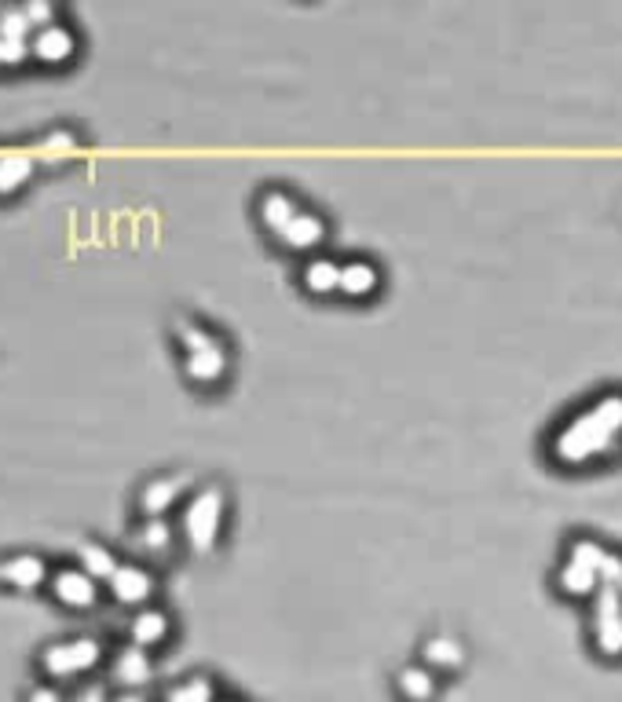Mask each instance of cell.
I'll return each instance as SVG.
<instances>
[{
    "label": "cell",
    "instance_id": "cell-1",
    "mask_svg": "<svg viewBox=\"0 0 622 702\" xmlns=\"http://www.w3.org/2000/svg\"><path fill=\"white\" fill-rule=\"evenodd\" d=\"M622 443V392L608 388L593 399L586 410L571 414L564 425L553 432L549 454L553 461L568 468L590 465V461L608 458L615 447Z\"/></svg>",
    "mask_w": 622,
    "mask_h": 702
},
{
    "label": "cell",
    "instance_id": "cell-2",
    "mask_svg": "<svg viewBox=\"0 0 622 702\" xmlns=\"http://www.w3.org/2000/svg\"><path fill=\"white\" fill-rule=\"evenodd\" d=\"M176 337L183 344V370L194 384H220L227 377V348L216 341L213 333L202 330L191 319H176Z\"/></svg>",
    "mask_w": 622,
    "mask_h": 702
},
{
    "label": "cell",
    "instance_id": "cell-3",
    "mask_svg": "<svg viewBox=\"0 0 622 702\" xmlns=\"http://www.w3.org/2000/svg\"><path fill=\"white\" fill-rule=\"evenodd\" d=\"M224 512H227V494L224 487H202L187 501V509H183V538L191 545L194 553H213L216 542H220V531H224Z\"/></svg>",
    "mask_w": 622,
    "mask_h": 702
},
{
    "label": "cell",
    "instance_id": "cell-4",
    "mask_svg": "<svg viewBox=\"0 0 622 702\" xmlns=\"http://www.w3.org/2000/svg\"><path fill=\"white\" fill-rule=\"evenodd\" d=\"M590 604H593V618H590L593 651L608 662H619L622 659V593L601 585V593L593 596Z\"/></svg>",
    "mask_w": 622,
    "mask_h": 702
},
{
    "label": "cell",
    "instance_id": "cell-5",
    "mask_svg": "<svg viewBox=\"0 0 622 702\" xmlns=\"http://www.w3.org/2000/svg\"><path fill=\"white\" fill-rule=\"evenodd\" d=\"M99 640L92 637H74V640H63V644H52V648L44 651V670L52 673V677H77V673L92 670L99 662Z\"/></svg>",
    "mask_w": 622,
    "mask_h": 702
},
{
    "label": "cell",
    "instance_id": "cell-6",
    "mask_svg": "<svg viewBox=\"0 0 622 702\" xmlns=\"http://www.w3.org/2000/svg\"><path fill=\"white\" fill-rule=\"evenodd\" d=\"M465 662V644L451 633H432L421 644V666H429L432 673H454L462 670Z\"/></svg>",
    "mask_w": 622,
    "mask_h": 702
},
{
    "label": "cell",
    "instance_id": "cell-7",
    "mask_svg": "<svg viewBox=\"0 0 622 702\" xmlns=\"http://www.w3.org/2000/svg\"><path fill=\"white\" fill-rule=\"evenodd\" d=\"M257 213H260V224L268 227V231H275V234H282L286 227L297 220V213H301V205H297V198H293L286 187H268V191L260 194V205H257Z\"/></svg>",
    "mask_w": 622,
    "mask_h": 702
},
{
    "label": "cell",
    "instance_id": "cell-8",
    "mask_svg": "<svg viewBox=\"0 0 622 702\" xmlns=\"http://www.w3.org/2000/svg\"><path fill=\"white\" fill-rule=\"evenodd\" d=\"M381 289V271L377 264L355 256V260H344L341 264V297L348 300H370Z\"/></svg>",
    "mask_w": 622,
    "mask_h": 702
},
{
    "label": "cell",
    "instance_id": "cell-9",
    "mask_svg": "<svg viewBox=\"0 0 622 702\" xmlns=\"http://www.w3.org/2000/svg\"><path fill=\"white\" fill-rule=\"evenodd\" d=\"M279 238L290 253H311V249H319V245L326 242V220H322L319 213H311V209H301L297 220H293Z\"/></svg>",
    "mask_w": 622,
    "mask_h": 702
},
{
    "label": "cell",
    "instance_id": "cell-10",
    "mask_svg": "<svg viewBox=\"0 0 622 702\" xmlns=\"http://www.w3.org/2000/svg\"><path fill=\"white\" fill-rule=\"evenodd\" d=\"M301 286L308 289L311 297H333L341 293V260L333 256H311L308 264L301 267Z\"/></svg>",
    "mask_w": 622,
    "mask_h": 702
},
{
    "label": "cell",
    "instance_id": "cell-11",
    "mask_svg": "<svg viewBox=\"0 0 622 702\" xmlns=\"http://www.w3.org/2000/svg\"><path fill=\"white\" fill-rule=\"evenodd\" d=\"M440 692V681H436V673L429 666H421V662H407L403 670L396 673V695L403 702H432Z\"/></svg>",
    "mask_w": 622,
    "mask_h": 702
},
{
    "label": "cell",
    "instance_id": "cell-12",
    "mask_svg": "<svg viewBox=\"0 0 622 702\" xmlns=\"http://www.w3.org/2000/svg\"><path fill=\"white\" fill-rule=\"evenodd\" d=\"M110 593H114V600H121V604H143V600L154 593V578L147 575L143 567L125 564L110 578Z\"/></svg>",
    "mask_w": 622,
    "mask_h": 702
},
{
    "label": "cell",
    "instance_id": "cell-13",
    "mask_svg": "<svg viewBox=\"0 0 622 702\" xmlns=\"http://www.w3.org/2000/svg\"><path fill=\"white\" fill-rule=\"evenodd\" d=\"M52 589L66 607H92L96 604V578L85 575V571H74V567L59 571Z\"/></svg>",
    "mask_w": 622,
    "mask_h": 702
},
{
    "label": "cell",
    "instance_id": "cell-14",
    "mask_svg": "<svg viewBox=\"0 0 622 702\" xmlns=\"http://www.w3.org/2000/svg\"><path fill=\"white\" fill-rule=\"evenodd\" d=\"M557 589L564 596H571V600H593V596L601 593V575H597L593 567L564 560L557 571Z\"/></svg>",
    "mask_w": 622,
    "mask_h": 702
},
{
    "label": "cell",
    "instance_id": "cell-15",
    "mask_svg": "<svg viewBox=\"0 0 622 702\" xmlns=\"http://www.w3.org/2000/svg\"><path fill=\"white\" fill-rule=\"evenodd\" d=\"M44 575H48V567H44L41 556H33V553L11 556V560L0 564V578L8 585H19V589H37V585L44 582Z\"/></svg>",
    "mask_w": 622,
    "mask_h": 702
},
{
    "label": "cell",
    "instance_id": "cell-16",
    "mask_svg": "<svg viewBox=\"0 0 622 702\" xmlns=\"http://www.w3.org/2000/svg\"><path fill=\"white\" fill-rule=\"evenodd\" d=\"M151 673H154V666H151V655L143 648H125L114 659V677H118V684H125V688H143V684L151 681Z\"/></svg>",
    "mask_w": 622,
    "mask_h": 702
},
{
    "label": "cell",
    "instance_id": "cell-17",
    "mask_svg": "<svg viewBox=\"0 0 622 702\" xmlns=\"http://www.w3.org/2000/svg\"><path fill=\"white\" fill-rule=\"evenodd\" d=\"M180 490H183V479H172V476L151 479V483L143 487V494H140V509L147 512L151 520H154V516H165V512L176 505Z\"/></svg>",
    "mask_w": 622,
    "mask_h": 702
},
{
    "label": "cell",
    "instance_id": "cell-18",
    "mask_svg": "<svg viewBox=\"0 0 622 702\" xmlns=\"http://www.w3.org/2000/svg\"><path fill=\"white\" fill-rule=\"evenodd\" d=\"M132 644L136 648H154V644H161V640L169 637V615L165 611H158V607H147V611H140V615L132 618Z\"/></svg>",
    "mask_w": 622,
    "mask_h": 702
},
{
    "label": "cell",
    "instance_id": "cell-19",
    "mask_svg": "<svg viewBox=\"0 0 622 702\" xmlns=\"http://www.w3.org/2000/svg\"><path fill=\"white\" fill-rule=\"evenodd\" d=\"M33 52H37V59H44V63H63V59H70V52H74V37H70L63 26H41L37 41H33Z\"/></svg>",
    "mask_w": 622,
    "mask_h": 702
},
{
    "label": "cell",
    "instance_id": "cell-20",
    "mask_svg": "<svg viewBox=\"0 0 622 702\" xmlns=\"http://www.w3.org/2000/svg\"><path fill=\"white\" fill-rule=\"evenodd\" d=\"M564 553H568L571 564L593 567V571L601 575V564L608 560V553H612V549H608V545H604L601 538H593V534H575Z\"/></svg>",
    "mask_w": 622,
    "mask_h": 702
},
{
    "label": "cell",
    "instance_id": "cell-21",
    "mask_svg": "<svg viewBox=\"0 0 622 702\" xmlns=\"http://www.w3.org/2000/svg\"><path fill=\"white\" fill-rule=\"evenodd\" d=\"M165 702H216V688H213L209 677L194 673V677H187V681L172 684L169 695H165Z\"/></svg>",
    "mask_w": 622,
    "mask_h": 702
},
{
    "label": "cell",
    "instance_id": "cell-22",
    "mask_svg": "<svg viewBox=\"0 0 622 702\" xmlns=\"http://www.w3.org/2000/svg\"><path fill=\"white\" fill-rule=\"evenodd\" d=\"M33 172V161L26 154H4L0 158V194H11L19 191L22 183L30 180Z\"/></svg>",
    "mask_w": 622,
    "mask_h": 702
},
{
    "label": "cell",
    "instance_id": "cell-23",
    "mask_svg": "<svg viewBox=\"0 0 622 702\" xmlns=\"http://www.w3.org/2000/svg\"><path fill=\"white\" fill-rule=\"evenodd\" d=\"M81 564H85V575H92V578H114V571H118L114 553H110L107 545H96V542L81 545Z\"/></svg>",
    "mask_w": 622,
    "mask_h": 702
},
{
    "label": "cell",
    "instance_id": "cell-24",
    "mask_svg": "<svg viewBox=\"0 0 622 702\" xmlns=\"http://www.w3.org/2000/svg\"><path fill=\"white\" fill-rule=\"evenodd\" d=\"M140 545L143 549H151V553H165L172 545V527L161 516H154V520H147L140 527Z\"/></svg>",
    "mask_w": 622,
    "mask_h": 702
},
{
    "label": "cell",
    "instance_id": "cell-25",
    "mask_svg": "<svg viewBox=\"0 0 622 702\" xmlns=\"http://www.w3.org/2000/svg\"><path fill=\"white\" fill-rule=\"evenodd\" d=\"M26 30H30L26 11H4L0 15V37L4 41H26Z\"/></svg>",
    "mask_w": 622,
    "mask_h": 702
},
{
    "label": "cell",
    "instance_id": "cell-26",
    "mask_svg": "<svg viewBox=\"0 0 622 702\" xmlns=\"http://www.w3.org/2000/svg\"><path fill=\"white\" fill-rule=\"evenodd\" d=\"M601 585H608V589H619L622 593V553H608V560L601 564Z\"/></svg>",
    "mask_w": 622,
    "mask_h": 702
},
{
    "label": "cell",
    "instance_id": "cell-27",
    "mask_svg": "<svg viewBox=\"0 0 622 702\" xmlns=\"http://www.w3.org/2000/svg\"><path fill=\"white\" fill-rule=\"evenodd\" d=\"M26 59V41H4V63H22Z\"/></svg>",
    "mask_w": 622,
    "mask_h": 702
},
{
    "label": "cell",
    "instance_id": "cell-28",
    "mask_svg": "<svg viewBox=\"0 0 622 702\" xmlns=\"http://www.w3.org/2000/svg\"><path fill=\"white\" fill-rule=\"evenodd\" d=\"M26 19L48 26V22H52V4H30V8H26Z\"/></svg>",
    "mask_w": 622,
    "mask_h": 702
},
{
    "label": "cell",
    "instance_id": "cell-29",
    "mask_svg": "<svg viewBox=\"0 0 622 702\" xmlns=\"http://www.w3.org/2000/svg\"><path fill=\"white\" fill-rule=\"evenodd\" d=\"M30 702H63L55 688H33L30 692Z\"/></svg>",
    "mask_w": 622,
    "mask_h": 702
},
{
    "label": "cell",
    "instance_id": "cell-30",
    "mask_svg": "<svg viewBox=\"0 0 622 702\" xmlns=\"http://www.w3.org/2000/svg\"><path fill=\"white\" fill-rule=\"evenodd\" d=\"M114 702H147L143 695H136V692H129V695H121V699H114Z\"/></svg>",
    "mask_w": 622,
    "mask_h": 702
},
{
    "label": "cell",
    "instance_id": "cell-31",
    "mask_svg": "<svg viewBox=\"0 0 622 702\" xmlns=\"http://www.w3.org/2000/svg\"><path fill=\"white\" fill-rule=\"evenodd\" d=\"M77 702H99V692H88L85 699H77Z\"/></svg>",
    "mask_w": 622,
    "mask_h": 702
},
{
    "label": "cell",
    "instance_id": "cell-32",
    "mask_svg": "<svg viewBox=\"0 0 622 702\" xmlns=\"http://www.w3.org/2000/svg\"><path fill=\"white\" fill-rule=\"evenodd\" d=\"M0 63H4V37H0Z\"/></svg>",
    "mask_w": 622,
    "mask_h": 702
}]
</instances>
